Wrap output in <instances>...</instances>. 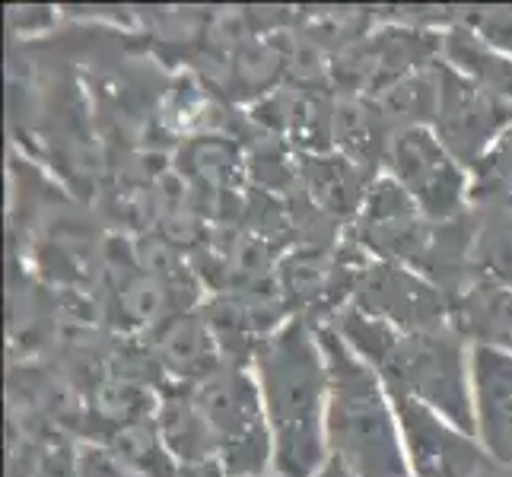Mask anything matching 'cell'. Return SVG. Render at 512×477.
Returning <instances> with one entry per match:
<instances>
[{
  "mask_svg": "<svg viewBox=\"0 0 512 477\" xmlns=\"http://www.w3.org/2000/svg\"><path fill=\"white\" fill-rule=\"evenodd\" d=\"M471 242V280L474 284L512 290V214L509 210H478Z\"/></svg>",
  "mask_w": 512,
  "mask_h": 477,
  "instance_id": "obj_16",
  "label": "cell"
},
{
  "mask_svg": "<svg viewBox=\"0 0 512 477\" xmlns=\"http://www.w3.org/2000/svg\"><path fill=\"white\" fill-rule=\"evenodd\" d=\"M388 388L414 395L458 430L478 439L471 395V344L452 325L439 331H398L350 303L328 322Z\"/></svg>",
  "mask_w": 512,
  "mask_h": 477,
  "instance_id": "obj_2",
  "label": "cell"
},
{
  "mask_svg": "<svg viewBox=\"0 0 512 477\" xmlns=\"http://www.w3.org/2000/svg\"><path fill=\"white\" fill-rule=\"evenodd\" d=\"M77 477H144V474H137L112 446L86 443L77 449Z\"/></svg>",
  "mask_w": 512,
  "mask_h": 477,
  "instance_id": "obj_21",
  "label": "cell"
},
{
  "mask_svg": "<svg viewBox=\"0 0 512 477\" xmlns=\"http://www.w3.org/2000/svg\"><path fill=\"white\" fill-rule=\"evenodd\" d=\"M194 401L214 433L226 477H261L274 468V439L252 369L226 360L214 376L194 385Z\"/></svg>",
  "mask_w": 512,
  "mask_h": 477,
  "instance_id": "obj_4",
  "label": "cell"
},
{
  "mask_svg": "<svg viewBox=\"0 0 512 477\" xmlns=\"http://www.w3.org/2000/svg\"><path fill=\"white\" fill-rule=\"evenodd\" d=\"M398 417L404 455L414 477H478L487 465V452L474 436L462 433L430 404L417 401L401 388H388Z\"/></svg>",
  "mask_w": 512,
  "mask_h": 477,
  "instance_id": "obj_8",
  "label": "cell"
},
{
  "mask_svg": "<svg viewBox=\"0 0 512 477\" xmlns=\"http://www.w3.org/2000/svg\"><path fill=\"white\" fill-rule=\"evenodd\" d=\"M109 446L144 477H175V468H179V462L163 446L160 430H156V417L118 427Z\"/></svg>",
  "mask_w": 512,
  "mask_h": 477,
  "instance_id": "obj_19",
  "label": "cell"
},
{
  "mask_svg": "<svg viewBox=\"0 0 512 477\" xmlns=\"http://www.w3.org/2000/svg\"><path fill=\"white\" fill-rule=\"evenodd\" d=\"M443 61H449L465 77L478 80L490 93L512 102V58L487 48L478 35L455 26L443 35Z\"/></svg>",
  "mask_w": 512,
  "mask_h": 477,
  "instance_id": "obj_17",
  "label": "cell"
},
{
  "mask_svg": "<svg viewBox=\"0 0 512 477\" xmlns=\"http://www.w3.org/2000/svg\"><path fill=\"white\" fill-rule=\"evenodd\" d=\"M471 395L478 443L497 462L512 465V357L471 347Z\"/></svg>",
  "mask_w": 512,
  "mask_h": 477,
  "instance_id": "obj_10",
  "label": "cell"
},
{
  "mask_svg": "<svg viewBox=\"0 0 512 477\" xmlns=\"http://www.w3.org/2000/svg\"><path fill=\"white\" fill-rule=\"evenodd\" d=\"M427 226L430 220L420 214V207L408 198V191L382 172L369 185L366 201L357 220H353V242L373 261H392L411 268Z\"/></svg>",
  "mask_w": 512,
  "mask_h": 477,
  "instance_id": "obj_9",
  "label": "cell"
},
{
  "mask_svg": "<svg viewBox=\"0 0 512 477\" xmlns=\"http://www.w3.org/2000/svg\"><path fill=\"white\" fill-rule=\"evenodd\" d=\"M452 328L471 347H490L512 357V290L474 284L452 303Z\"/></svg>",
  "mask_w": 512,
  "mask_h": 477,
  "instance_id": "obj_14",
  "label": "cell"
},
{
  "mask_svg": "<svg viewBox=\"0 0 512 477\" xmlns=\"http://www.w3.org/2000/svg\"><path fill=\"white\" fill-rule=\"evenodd\" d=\"M315 477H357V474H353L344 462H338V458H328L325 468L315 474Z\"/></svg>",
  "mask_w": 512,
  "mask_h": 477,
  "instance_id": "obj_23",
  "label": "cell"
},
{
  "mask_svg": "<svg viewBox=\"0 0 512 477\" xmlns=\"http://www.w3.org/2000/svg\"><path fill=\"white\" fill-rule=\"evenodd\" d=\"M385 175L408 191V198L427 220H452L471 207V172L427 125L395 128L385 153Z\"/></svg>",
  "mask_w": 512,
  "mask_h": 477,
  "instance_id": "obj_5",
  "label": "cell"
},
{
  "mask_svg": "<svg viewBox=\"0 0 512 477\" xmlns=\"http://www.w3.org/2000/svg\"><path fill=\"white\" fill-rule=\"evenodd\" d=\"M392 134V121L376 99H341L334 105V147L366 172L376 175V169L385 166Z\"/></svg>",
  "mask_w": 512,
  "mask_h": 477,
  "instance_id": "obj_15",
  "label": "cell"
},
{
  "mask_svg": "<svg viewBox=\"0 0 512 477\" xmlns=\"http://www.w3.org/2000/svg\"><path fill=\"white\" fill-rule=\"evenodd\" d=\"M436 83L439 99L430 128L443 140V147L471 172L512 121V102L490 93L478 80L465 77L449 61L436 64Z\"/></svg>",
  "mask_w": 512,
  "mask_h": 477,
  "instance_id": "obj_6",
  "label": "cell"
},
{
  "mask_svg": "<svg viewBox=\"0 0 512 477\" xmlns=\"http://www.w3.org/2000/svg\"><path fill=\"white\" fill-rule=\"evenodd\" d=\"M156 430L163 446L179 465H204L217 462L214 433L194 401V385H166L156 401Z\"/></svg>",
  "mask_w": 512,
  "mask_h": 477,
  "instance_id": "obj_13",
  "label": "cell"
},
{
  "mask_svg": "<svg viewBox=\"0 0 512 477\" xmlns=\"http://www.w3.org/2000/svg\"><path fill=\"white\" fill-rule=\"evenodd\" d=\"M261 477H277V474H261Z\"/></svg>",
  "mask_w": 512,
  "mask_h": 477,
  "instance_id": "obj_24",
  "label": "cell"
},
{
  "mask_svg": "<svg viewBox=\"0 0 512 477\" xmlns=\"http://www.w3.org/2000/svg\"><path fill=\"white\" fill-rule=\"evenodd\" d=\"M328 363V455L357 477H414L385 382L331 325H315Z\"/></svg>",
  "mask_w": 512,
  "mask_h": 477,
  "instance_id": "obj_3",
  "label": "cell"
},
{
  "mask_svg": "<svg viewBox=\"0 0 512 477\" xmlns=\"http://www.w3.org/2000/svg\"><path fill=\"white\" fill-rule=\"evenodd\" d=\"M458 26L478 35L487 48L512 58V7H468L458 16Z\"/></svg>",
  "mask_w": 512,
  "mask_h": 477,
  "instance_id": "obj_20",
  "label": "cell"
},
{
  "mask_svg": "<svg viewBox=\"0 0 512 477\" xmlns=\"http://www.w3.org/2000/svg\"><path fill=\"white\" fill-rule=\"evenodd\" d=\"M153 360L175 385H198L226 363L214 325L198 312H179L160 322L153 338Z\"/></svg>",
  "mask_w": 512,
  "mask_h": 477,
  "instance_id": "obj_11",
  "label": "cell"
},
{
  "mask_svg": "<svg viewBox=\"0 0 512 477\" xmlns=\"http://www.w3.org/2000/svg\"><path fill=\"white\" fill-rule=\"evenodd\" d=\"M175 477H226L220 462H204V465H179Z\"/></svg>",
  "mask_w": 512,
  "mask_h": 477,
  "instance_id": "obj_22",
  "label": "cell"
},
{
  "mask_svg": "<svg viewBox=\"0 0 512 477\" xmlns=\"http://www.w3.org/2000/svg\"><path fill=\"white\" fill-rule=\"evenodd\" d=\"M252 373L274 439L271 471L277 477H315L331 458L325 439L328 363L309 318L293 315L264 334L252 350Z\"/></svg>",
  "mask_w": 512,
  "mask_h": 477,
  "instance_id": "obj_1",
  "label": "cell"
},
{
  "mask_svg": "<svg viewBox=\"0 0 512 477\" xmlns=\"http://www.w3.org/2000/svg\"><path fill=\"white\" fill-rule=\"evenodd\" d=\"M468 204L478 210H509L512 214V121L481 156V163L471 169Z\"/></svg>",
  "mask_w": 512,
  "mask_h": 477,
  "instance_id": "obj_18",
  "label": "cell"
},
{
  "mask_svg": "<svg viewBox=\"0 0 512 477\" xmlns=\"http://www.w3.org/2000/svg\"><path fill=\"white\" fill-rule=\"evenodd\" d=\"M299 175H303L306 191L312 194V201L319 204L328 217L334 220H357L360 207L366 201V191L379 175L366 172L353 159H347L338 150L328 153H306L299 159Z\"/></svg>",
  "mask_w": 512,
  "mask_h": 477,
  "instance_id": "obj_12",
  "label": "cell"
},
{
  "mask_svg": "<svg viewBox=\"0 0 512 477\" xmlns=\"http://www.w3.org/2000/svg\"><path fill=\"white\" fill-rule=\"evenodd\" d=\"M350 306L398 331H439L452 325L449 296L427 277L392 261L363 264Z\"/></svg>",
  "mask_w": 512,
  "mask_h": 477,
  "instance_id": "obj_7",
  "label": "cell"
}]
</instances>
